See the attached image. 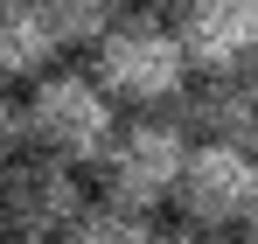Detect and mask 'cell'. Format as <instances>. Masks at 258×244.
Instances as JSON below:
<instances>
[{
	"label": "cell",
	"mask_w": 258,
	"mask_h": 244,
	"mask_svg": "<svg viewBox=\"0 0 258 244\" xmlns=\"http://www.w3.org/2000/svg\"><path fill=\"white\" fill-rule=\"evenodd\" d=\"M91 77L105 84V98H112V105H133V112L147 119V112L181 105V91L196 84V63H188L181 28H174L168 14L133 7L126 21L91 49Z\"/></svg>",
	"instance_id": "cell-1"
},
{
	"label": "cell",
	"mask_w": 258,
	"mask_h": 244,
	"mask_svg": "<svg viewBox=\"0 0 258 244\" xmlns=\"http://www.w3.org/2000/svg\"><path fill=\"white\" fill-rule=\"evenodd\" d=\"M196 154V140L181 133L174 112H147L126 119V133L112 140V154L98 161V203L133 209V216H154L181 196V167Z\"/></svg>",
	"instance_id": "cell-2"
},
{
	"label": "cell",
	"mask_w": 258,
	"mask_h": 244,
	"mask_svg": "<svg viewBox=\"0 0 258 244\" xmlns=\"http://www.w3.org/2000/svg\"><path fill=\"white\" fill-rule=\"evenodd\" d=\"M28 126H35V147L56 154L70 167H98L112 154V140L126 133L119 105L105 98V84L91 70H49L28 84Z\"/></svg>",
	"instance_id": "cell-3"
},
{
	"label": "cell",
	"mask_w": 258,
	"mask_h": 244,
	"mask_svg": "<svg viewBox=\"0 0 258 244\" xmlns=\"http://www.w3.org/2000/svg\"><path fill=\"white\" fill-rule=\"evenodd\" d=\"M98 203L84 189V174L70 161H56V154H21V161L0 174V216H7V230L14 237H42V244H63L77 223H84V209Z\"/></svg>",
	"instance_id": "cell-4"
},
{
	"label": "cell",
	"mask_w": 258,
	"mask_h": 244,
	"mask_svg": "<svg viewBox=\"0 0 258 244\" xmlns=\"http://www.w3.org/2000/svg\"><path fill=\"white\" fill-rule=\"evenodd\" d=\"M181 223H203V230H223L237 237L258 209V154L251 147H223V140H196V154L181 167Z\"/></svg>",
	"instance_id": "cell-5"
},
{
	"label": "cell",
	"mask_w": 258,
	"mask_h": 244,
	"mask_svg": "<svg viewBox=\"0 0 258 244\" xmlns=\"http://www.w3.org/2000/svg\"><path fill=\"white\" fill-rule=\"evenodd\" d=\"M174 28H181V49H188L196 77L258 70V0H188Z\"/></svg>",
	"instance_id": "cell-6"
},
{
	"label": "cell",
	"mask_w": 258,
	"mask_h": 244,
	"mask_svg": "<svg viewBox=\"0 0 258 244\" xmlns=\"http://www.w3.org/2000/svg\"><path fill=\"white\" fill-rule=\"evenodd\" d=\"M174 119H181L188 140L251 147V133H258V70H244V77H196L181 91Z\"/></svg>",
	"instance_id": "cell-7"
},
{
	"label": "cell",
	"mask_w": 258,
	"mask_h": 244,
	"mask_svg": "<svg viewBox=\"0 0 258 244\" xmlns=\"http://www.w3.org/2000/svg\"><path fill=\"white\" fill-rule=\"evenodd\" d=\"M56 21L42 0H0V84H35L56 70Z\"/></svg>",
	"instance_id": "cell-8"
},
{
	"label": "cell",
	"mask_w": 258,
	"mask_h": 244,
	"mask_svg": "<svg viewBox=\"0 0 258 244\" xmlns=\"http://www.w3.org/2000/svg\"><path fill=\"white\" fill-rule=\"evenodd\" d=\"M42 7H49V21H56V42L63 49H98L133 14V0H42Z\"/></svg>",
	"instance_id": "cell-9"
},
{
	"label": "cell",
	"mask_w": 258,
	"mask_h": 244,
	"mask_svg": "<svg viewBox=\"0 0 258 244\" xmlns=\"http://www.w3.org/2000/svg\"><path fill=\"white\" fill-rule=\"evenodd\" d=\"M63 244H161V223L154 216H133V209H112V203H91L84 223Z\"/></svg>",
	"instance_id": "cell-10"
},
{
	"label": "cell",
	"mask_w": 258,
	"mask_h": 244,
	"mask_svg": "<svg viewBox=\"0 0 258 244\" xmlns=\"http://www.w3.org/2000/svg\"><path fill=\"white\" fill-rule=\"evenodd\" d=\"M21 154H35V126H28V98H14L7 84H0V174L21 161Z\"/></svg>",
	"instance_id": "cell-11"
},
{
	"label": "cell",
	"mask_w": 258,
	"mask_h": 244,
	"mask_svg": "<svg viewBox=\"0 0 258 244\" xmlns=\"http://www.w3.org/2000/svg\"><path fill=\"white\" fill-rule=\"evenodd\" d=\"M161 244H237V237H223V230H203V223H174V230H161Z\"/></svg>",
	"instance_id": "cell-12"
},
{
	"label": "cell",
	"mask_w": 258,
	"mask_h": 244,
	"mask_svg": "<svg viewBox=\"0 0 258 244\" xmlns=\"http://www.w3.org/2000/svg\"><path fill=\"white\" fill-rule=\"evenodd\" d=\"M237 244H258V209H251V223H244V230H237Z\"/></svg>",
	"instance_id": "cell-13"
},
{
	"label": "cell",
	"mask_w": 258,
	"mask_h": 244,
	"mask_svg": "<svg viewBox=\"0 0 258 244\" xmlns=\"http://www.w3.org/2000/svg\"><path fill=\"white\" fill-rule=\"evenodd\" d=\"M147 7H154V14H168V7H188V0H147Z\"/></svg>",
	"instance_id": "cell-14"
},
{
	"label": "cell",
	"mask_w": 258,
	"mask_h": 244,
	"mask_svg": "<svg viewBox=\"0 0 258 244\" xmlns=\"http://www.w3.org/2000/svg\"><path fill=\"white\" fill-rule=\"evenodd\" d=\"M0 244H42V237H14V230H7V237H0Z\"/></svg>",
	"instance_id": "cell-15"
},
{
	"label": "cell",
	"mask_w": 258,
	"mask_h": 244,
	"mask_svg": "<svg viewBox=\"0 0 258 244\" xmlns=\"http://www.w3.org/2000/svg\"><path fill=\"white\" fill-rule=\"evenodd\" d=\"M0 237H7V216H0Z\"/></svg>",
	"instance_id": "cell-16"
},
{
	"label": "cell",
	"mask_w": 258,
	"mask_h": 244,
	"mask_svg": "<svg viewBox=\"0 0 258 244\" xmlns=\"http://www.w3.org/2000/svg\"><path fill=\"white\" fill-rule=\"evenodd\" d=\"M251 154H258V133H251Z\"/></svg>",
	"instance_id": "cell-17"
}]
</instances>
